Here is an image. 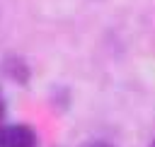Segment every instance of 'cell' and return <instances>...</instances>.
I'll return each mask as SVG.
<instances>
[{
	"mask_svg": "<svg viewBox=\"0 0 155 147\" xmlns=\"http://www.w3.org/2000/svg\"><path fill=\"white\" fill-rule=\"evenodd\" d=\"M2 70H5L7 77H12V80L19 82V84H24V82L29 80V65H27V60L19 58V55H7V58L2 60Z\"/></svg>",
	"mask_w": 155,
	"mask_h": 147,
	"instance_id": "7a4b0ae2",
	"label": "cell"
},
{
	"mask_svg": "<svg viewBox=\"0 0 155 147\" xmlns=\"http://www.w3.org/2000/svg\"><path fill=\"white\" fill-rule=\"evenodd\" d=\"M148 147H155V137H153V142H150V145H148Z\"/></svg>",
	"mask_w": 155,
	"mask_h": 147,
	"instance_id": "5b68a950",
	"label": "cell"
},
{
	"mask_svg": "<svg viewBox=\"0 0 155 147\" xmlns=\"http://www.w3.org/2000/svg\"><path fill=\"white\" fill-rule=\"evenodd\" d=\"M0 147H36V130L24 123L0 125Z\"/></svg>",
	"mask_w": 155,
	"mask_h": 147,
	"instance_id": "6da1fadb",
	"label": "cell"
},
{
	"mask_svg": "<svg viewBox=\"0 0 155 147\" xmlns=\"http://www.w3.org/2000/svg\"><path fill=\"white\" fill-rule=\"evenodd\" d=\"M5 111H7V108H5V101L0 99V123H2V118H5Z\"/></svg>",
	"mask_w": 155,
	"mask_h": 147,
	"instance_id": "277c9868",
	"label": "cell"
},
{
	"mask_svg": "<svg viewBox=\"0 0 155 147\" xmlns=\"http://www.w3.org/2000/svg\"><path fill=\"white\" fill-rule=\"evenodd\" d=\"M82 147H114V145H109V142H104V140H92V142H85Z\"/></svg>",
	"mask_w": 155,
	"mask_h": 147,
	"instance_id": "3957f363",
	"label": "cell"
}]
</instances>
